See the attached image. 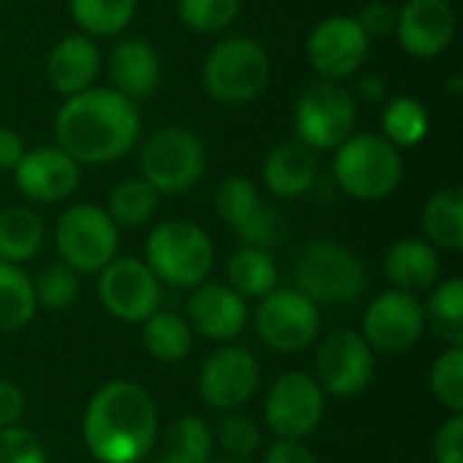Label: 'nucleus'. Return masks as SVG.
Returning <instances> with one entry per match:
<instances>
[{
	"mask_svg": "<svg viewBox=\"0 0 463 463\" xmlns=\"http://www.w3.org/2000/svg\"><path fill=\"white\" fill-rule=\"evenodd\" d=\"M431 391L453 415L463 412V347L445 350L431 369Z\"/></svg>",
	"mask_w": 463,
	"mask_h": 463,
	"instance_id": "36",
	"label": "nucleus"
},
{
	"mask_svg": "<svg viewBox=\"0 0 463 463\" xmlns=\"http://www.w3.org/2000/svg\"><path fill=\"white\" fill-rule=\"evenodd\" d=\"M214 463H250V461H239V458H222V461H214Z\"/></svg>",
	"mask_w": 463,
	"mask_h": 463,
	"instance_id": "48",
	"label": "nucleus"
},
{
	"mask_svg": "<svg viewBox=\"0 0 463 463\" xmlns=\"http://www.w3.org/2000/svg\"><path fill=\"white\" fill-rule=\"evenodd\" d=\"M317 179V157L301 141L277 144L263 160V182L277 198L304 195Z\"/></svg>",
	"mask_w": 463,
	"mask_h": 463,
	"instance_id": "23",
	"label": "nucleus"
},
{
	"mask_svg": "<svg viewBox=\"0 0 463 463\" xmlns=\"http://www.w3.org/2000/svg\"><path fill=\"white\" fill-rule=\"evenodd\" d=\"M100 65H103V57H100L95 38L84 33H73V35L60 38L52 46L46 57V79L54 92H60L62 98H71L95 87Z\"/></svg>",
	"mask_w": 463,
	"mask_h": 463,
	"instance_id": "19",
	"label": "nucleus"
},
{
	"mask_svg": "<svg viewBox=\"0 0 463 463\" xmlns=\"http://www.w3.org/2000/svg\"><path fill=\"white\" fill-rule=\"evenodd\" d=\"M385 274L402 293H429L439 282V255L426 239H402L385 258Z\"/></svg>",
	"mask_w": 463,
	"mask_h": 463,
	"instance_id": "22",
	"label": "nucleus"
},
{
	"mask_svg": "<svg viewBox=\"0 0 463 463\" xmlns=\"http://www.w3.org/2000/svg\"><path fill=\"white\" fill-rule=\"evenodd\" d=\"M255 326L263 345H269L271 350L301 353L312 347L320 334V312L298 290H271L260 298Z\"/></svg>",
	"mask_w": 463,
	"mask_h": 463,
	"instance_id": "10",
	"label": "nucleus"
},
{
	"mask_svg": "<svg viewBox=\"0 0 463 463\" xmlns=\"http://www.w3.org/2000/svg\"><path fill=\"white\" fill-rule=\"evenodd\" d=\"M336 184L358 201H383L404 176L402 152L380 133H353L334 155Z\"/></svg>",
	"mask_w": 463,
	"mask_h": 463,
	"instance_id": "3",
	"label": "nucleus"
},
{
	"mask_svg": "<svg viewBox=\"0 0 463 463\" xmlns=\"http://www.w3.org/2000/svg\"><path fill=\"white\" fill-rule=\"evenodd\" d=\"M79 163L60 146H35L14 168L16 190L33 203H60L79 187Z\"/></svg>",
	"mask_w": 463,
	"mask_h": 463,
	"instance_id": "18",
	"label": "nucleus"
},
{
	"mask_svg": "<svg viewBox=\"0 0 463 463\" xmlns=\"http://www.w3.org/2000/svg\"><path fill=\"white\" fill-rule=\"evenodd\" d=\"M277 263L266 250L241 247L228 263V288L241 298H263L277 290Z\"/></svg>",
	"mask_w": 463,
	"mask_h": 463,
	"instance_id": "27",
	"label": "nucleus"
},
{
	"mask_svg": "<svg viewBox=\"0 0 463 463\" xmlns=\"http://www.w3.org/2000/svg\"><path fill=\"white\" fill-rule=\"evenodd\" d=\"M187 326L214 342L236 339L247 326V304L228 285H198L187 301Z\"/></svg>",
	"mask_w": 463,
	"mask_h": 463,
	"instance_id": "20",
	"label": "nucleus"
},
{
	"mask_svg": "<svg viewBox=\"0 0 463 463\" xmlns=\"http://www.w3.org/2000/svg\"><path fill=\"white\" fill-rule=\"evenodd\" d=\"M434 461L463 463V415H453L434 437Z\"/></svg>",
	"mask_w": 463,
	"mask_h": 463,
	"instance_id": "42",
	"label": "nucleus"
},
{
	"mask_svg": "<svg viewBox=\"0 0 463 463\" xmlns=\"http://www.w3.org/2000/svg\"><path fill=\"white\" fill-rule=\"evenodd\" d=\"M54 244L60 263L76 274H95L117 258L119 231L106 209L92 203H76L65 209L54 225Z\"/></svg>",
	"mask_w": 463,
	"mask_h": 463,
	"instance_id": "8",
	"label": "nucleus"
},
{
	"mask_svg": "<svg viewBox=\"0 0 463 463\" xmlns=\"http://www.w3.org/2000/svg\"><path fill=\"white\" fill-rule=\"evenodd\" d=\"M423 233L431 247L461 250L463 247V193L461 187L437 190L423 206Z\"/></svg>",
	"mask_w": 463,
	"mask_h": 463,
	"instance_id": "24",
	"label": "nucleus"
},
{
	"mask_svg": "<svg viewBox=\"0 0 463 463\" xmlns=\"http://www.w3.org/2000/svg\"><path fill=\"white\" fill-rule=\"evenodd\" d=\"M160 193L141 176V179H125L109 193V206L106 214L111 222L119 228H138L152 220L157 212Z\"/></svg>",
	"mask_w": 463,
	"mask_h": 463,
	"instance_id": "32",
	"label": "nucleus"
},
{
	"mask_svg": "<svg viewBox=\"0 0 463 463\" xmlns=\"http://www.w3.org/2000/svg\"><path fill=\"white\" fill-rule=\"evenodd\" d=\"M35 301L46 309H65L79 296V274L65 263H49L38 271L33 282Z\"/></svg>",
	"mask_w": 463,
	"mask_h": 463,
	"instance_id": "37",
	"label": "nucleus"
},
{
	"mask_svg": "<svg viewBox=\"0 0 463 463\" xmlns=\"http://www.w3.org/2000/svg\"><path fill=\"white\" fill-rule=\"evenodd\" d=\"M144 347L163 364H179L193 350V331L187 320L174 312H152L144 320Z\"/></svg>",
	"mask_w": 463,
	"mask_h": 463,
	"instance_id": "28",
	"label": "nucleus"
},
{
	"mask_svg": "<svg viewBox=\"0 0 463 463\" xmlns=\"http://www.w3.org/2000/svg\"><path fill=\"white\" fill-rule=\"evenodd\" d=\"M358 106L355 95L339 81L317 79L309 84L296 103V133L312 152L336 149L355 133Z\"/></svg>",
	"mask_w": 463,
	"mask_h": 463,
	"instance_id": "7",
	"label": "nucleus"
},
{
	"mask_svg": "<svg viewBox=\"0 0 463 463\" xmlns=\"http://www.w3.org/2000/svg\"><path fill=\"white\" fill-rule=\"evenodd\" d=\"M396 35L410 57H439L456 38V11L450 0H407L396 14Z\"/></svg>",
	"mask_w": 463,
	"mask_h": 463,
	"instance_id": "17",
	"label": "nucleus"
},
{
	"mask_svg": "<svg viewBox=\"0 0 463 463\" xmlns=\"http://www.w3.org/2000/svg\"><path fill=\"white\" fill-rule=\"evenodd\" d=\"M263 463H317V456L296 439H279L269 448Z\"/></svg>",
	"mask_w": 463,
	"mask_h": 463,
	"instance_id": "43",
	"label": "nucleus"
},
{
	"mask_svg": "<svg viewBox=\"0 0 463 463\" xmlns=\"http://www.w3.org/2000/svg\"><path fill=\"white\" fill-rule=\"evenodd\" d=\"M179 19L184 27L201 35H214L231 27L241 11V0H179Z\"/></svg>",
	"mask_w": 463,
	"mask_h": 463,
	"instance_id": "35",
	"label": "nucleus"
},
{
	"mask_svg": "<svg viewBox=\"0 0 463 463\" xmlns=\"http://www.w3.org/2000/svg\"><path fill=\"white\" fill-rule=\"evenodd\" d=\"M374 377V353L366 339L350 328L328 334L317 350V385L339 399L358 396Z\"/></svg>",
	"mask_w": 463,
	"mask_h": 463,
	"instance_id": "15",
	"label": "nucleus"
},
{
	"mask_svg": "<svg viewBox=\"0 0 463 463\" xmlns=\"http://www.w3.org/2000/svg\"><path fill=\"white\" fill-rule=\"evenodd\" d=\"M423 315L426 326H431L442 342L450 347H463V279L453 277L434 285Z\"/></svg>",
	"mask_w": 463,
	"mask_h": 463,
	"instance_id": "30",
	"label": "nucleus"
},
{
	"mask_svg": "<svg viewBox=\"0 0 463 463\" xmlns=\"http://www.w3.org/2000/svg\"><path fill=\"white\" fill-rule=\"evenodd\" d=\"M43 247V220L27 206H8L0 212V260L24 263Z\"/></svg>",
	"mask_w": 463,
	"mask_h": 463,
	"instance_id": "25",
	"label": "nucleus"
},
{
	"mask_svg": "<svg viewBox=\"0 0 463 463\" xmlns=\"http://www.w3.org/2000/svg\"><path fill=\"white\" fill-rule=\"evenodd\" d=\"M141 133L136 100L111 87H90L62 100L54 117V138L79 165H106L125 157Z\"/></svg>",
	"mask_w": 463,
	"mask_h": 463,
	"instance_id": "1",
	"label": "nucleus"
},
{
	"mask_svg": "<svg viewBox=\"0 0 463 463\" xmlns=\"http://www.w3.org/2000/svg\"><path fill=\"white\" fill-rule=\"evenodd\" d=\"M81 431L95 461L138 463L157 439L155 399L136 383H109L90 399Z\"/></svg>",
	"mask_w": 463,
	"mask_h": 463,
	"instance_id": "2",
	"label": "nucleus"
},
{
	"mask_svg": "<svg viewBox=\"0 0 463 463\" xmlns=\"http://www.w3.org/2000/svg\"><path fill=\"white\" fill-rule=\"evenodd\" d=\"M236 236H239L241 247H252V250H266L269 252V247H274L279 241V236H282V217H279L277 209L260 203L258 212L247 222H241L236 228Z\"/></svg>",
	"mask_w": 463,
	"mask_h": 463,
	"instance_id": "39",
	"label": "nucleus"
},
{
	"mask_svg": "<svg viewBox=\"0 0 463 463\" xmlns=\"http://www.w3.org/2000/svg\"><path fill=\"white\" fill-rule=\"evenodd\" d=\"M217 445L239 461H247L260 448V429L247 415H228L217 426Z\"/></svg>",
	"mask_w": 463,
	"mask_h": 463,
	"instance_id": "38",
	"label": "nucleus"
},
{
	"mask_svg": "<svg viewBox=\"0 0 463 463\" xmlns=\"http://www.w3.org/2000/svg\"><path fill=\"white\" fill-rule=\"evenodd\" d=\"M138 0H68L73 22L90 38H114L136 16Z\"/></svg>",
	"mask_w": 463,
	"mask_h": 463,
	"instance_id": "26",
	"label": "nucleus"
},
{
	"mask_svg": "<svg viewBox=\"0 0 463 463\" xmlns=\"http://www.w3.org/2000/svg\"><path fill=\"white\" fill-rule=\"evenodd\" d=\"M144 263L157 282L171 288H198L214 266V247L209 233L195 222L168 220L149 233Z\"/></svg>",
	"mask_w": 463,
	"mask_h": 463,
	"instance_id": "6",
	"label": "nucleus"
},
{
	"mask_svg": "<svg viewBox=\"0 0 463 463\" xmlns=\"http://www.w3.org/2000/svg\"><path fill=\"white\" fill-rule=\"evenodd\" d=\"M103 309L122 323H144L160 307V282L138 258H114L98 271Z\"/></svg>",
	"mask_w": 463,
	"mask_h": 463,
	"instance_id": "13",
	"label": "nucleus"
},
{
	"mask_svg": "<svg viewBox=\"0 0 463 463\" xmlns=\"http://www.w3.org/2000/svg\"><path fill=\"white\" fill-rule=\"evenodd\" d=\"M266 423L279 439L301 442L317 431L326 415V399L317 380L304 372H288L277 377L266 396Z\"/></svg>",
	"mask_w": 463,
	"mask_h": 463,
	"instance_id": "12",
	"label": "nucleus"
},
{
	"mask_svg": "<svg viewBox=\"0 0 463 463\" xmlns=\"http://www.w3.org/2000/svg\"><path fill=\"white\" fill-rule=\"evenodd\" d=\"M358 98L366 103H380L385 98V79L383 76H364L358 81Z\"/></svg>",
	"mask_w": 463,
	"mask_h": 463,
	"instance_id": "46",
	"label": "nucleus"
},
{
	"mask_svg": "<svg viewBox=\"0 0 463 463\" xmlns=\"http://www.w3.org/2000/svg\"><path fill=\"white\" fill-rule=\"evenodd\" d=\"M24 141L16 130L0 128V171H14L24 157Z\"/></svg>",
	"mask_w": 463,
	"mask_h": 463,
	"instance_id": "45",
	"label": "nucleus"
},
{
	"mask_svg": "<svg viewBox=\"0 0 463 463\" xmlns=\"http://www.w3.org/2000/svg\"><path fill=\"white\" fill-rule=\"evenodd\" d=\"M271 76L269 52L260 41L233 35L220 41L203 60L201 81L212 100L222 106H244L255 100Z\"/></svg>",
	"mask_w": 463,
	"mask_h": 463,
	"instance_id": "4",
	"label": "nucleus"
},
{
	"mask_svg": "<svg viewBox=\"0 0 463 463\" xmlns=\"http://www.w3.org/2000/svg\"><path fill=\"white\" fill-rule=\"evenodd\" d=\"M22 412H24V396H22V391L14 383L0 380V429L16 426V420L22 418Z\"/></svg>",
	"mask_w": 463,
	"mask_h": 463,
	"instance_id": "44",
	"label": "nucleus"
},
{
	"mask_svg": "<svg viewBox=\"0 0 463 463\" xmlns=\"http://www.w3.org/2000/svg\"><path fill=\"white\" fill-rule=\"evenodd\" d=\"M396 14H399V8L393 3H388V0H369L355 19H358L361 30L372 41L374 35L383 38V35H388V33L396 30Z\"/></svg>",
	"mask_w": 463,
	"mask_h": 463,
	"instance_id": "41",
	"label": "nucleus"
},
{
	"mask_svg": "<svg viewBox=\"0 0 463 463\" xmlns=\"http://www.w3.org/2000/svg\"><path fill=\"white\" fill-rule=\"evenodd\" d=\"M35 307L30 277L19 266L0 260V331L14 334L24 328L35 317Z\"/></svg>",
	"mask_w": 463,
	"mask_h": 463,
	"instance_id": "29",
	"label": "nucleus"
},
{
	"mask_svg": "<svg viewBox=\"0 0 463 463\" xmlns=\"http://www.w3.org/2000/svg\"><path fill=\"white\" fill-rule=\"evenodd\" d=\"M141 174L160 195L190 190L206 168V149L195 133L168 125L157 130L141 149Z\"/></svg>",
	"mask_w": 463,
	"mask_h": 463,
	"instance_id": "9",
	"label": "nucleus"
},
{
	"mask_svg": "<svg viewBox=\"0 0 463 463\" xmlns=\"http://www.w3.org/2000/svg\"><path fill=\"white\" fill-rule=\"evenodd\" d=\"M260 206L258 187L247 176H228L214 190V209L222 222H228L233 231L247 222Z\"/></svg>",
	"mask_w": 463,
	"mask_h": 463,
	"instance_id": "34",
	"label": "nucleus"
},
{
	"mask_svg": "<svg viewBox=\"0 0 463 463\" xmlns=\"http://www.w3.org/2000/svg\"><path fill=\"white\" fill-rule=\"evenodd\" d=\"M426 331V315L418 296L402 290L380 293L364 315V339L372 353L402 355L410 353Z\"/></svg>",
	"mask_w": 463,
	"mask_h": 463,
	"instance_id": "11",
	"label": "nucleus"
},
{
	"mask_svg": "<svg viewBox=\"0 0 463 463\" xmlns=\"http://www.w3.org/2000/svg\"><path fill=\"white\" fill-rule=\"evenodd\" d=\"M152 463H182L179 458H171V456H160L157 461H152Z\"/></svg>",
	"mask_w": 463,
	"mask_h": 463,
	"instance_id": "47",
	"label": "nucleus"
},
{
	"mask_svg": "<svg viewBox=\"0 0 463 463\" xmlns=\"http://www.w3.org/2000/svg\"><path fill=\"white\" fill-rule=\"evenodd\" d=\"M260 383V366L255 355L244 347H222L212 353L201 369L198 391L212 410H239L244 407Z\"/></svg>",
	"mask_w": 463,
	"mask_h": 463,
	"instance_id": "16",
	"label": "nucleus"
},
{
	"mask_svg": "<svg viewBox=\"0 0 463 463\" xmlns=\"http://www.w3.org/2000/svg\"><path fill=\"white\" fill-rule=\"evenodd\" d=\"M0 463H46L43 445L27 429H0Z\"/></svg>",
	"mask_w": 463,
	"mask_h": 463,
	"instance_id": "40",
	"label": "nucleus"
},
{
	"mask_svg": "<svg viewBox=\"0 0 463 463\" xmlns=\"http://www.w3.org/2000/svg\"><path fill=\"white\" fill-rule=\"evenodd\" d=\"M429 128H431V117L426 106L410 95H399L383 109V136L396 149L418 146L429 136Z\"/></svg>",
	"mask_w": 463,
	"mask_h": 463,
	"instance_id": "31",
	"label": "nucleus"
},
{
	"mask_svg": "<svg viewBox=\"0 0 463 463\" xmlns=\"http://www.w3.org/2000/svg\"><path fill=\"white\" fill-rule=\"evenodd\" d=\"M212 442L214 437L201 418L182 415L163 431V456L179 458L182 463H209Z\"/></svg>",
	"mask_w": 463,
	"mask_h": 463,
	"instance_id": "33",
	"label": "nucleus"
},
{
	"mask_svg": "<svg viewBox=\"0 0 463 463\" xmlns=\"http://www.w3.org/2000/svg\"><path fill=\"white\" fill-rule=\"evenodd\" d=\"M293 282L315 307H345L366 293V271L361 260L336 241H312L293 266Z\"/></svg>",
	"mask_w": 463,
	"mask_h": 463,
	"instance_id": "5",
	"label": "nucleus"
},
{
	"mask_svg": "<svg viewBox=\"0 0 463 463\" xmlns=\"http://www.w3.org/2000/svg\"><path fill=\"white\" fill-rule=\"evenodd\" d=\"M109 81L130 100L152 95L160 81V54L144 38L119 41L109 54Z\"/></svg>",
	"mask_w": 463,
	"mask_h": 463,
	"instance_id": "21",
	"label": "nucleus"
},
{
	"mask_svg": "<svg viewBox=\"0 0 463 463\" xmlns=\"http://www.w3.org/2000/svg\"><path fill=\"white\" fill-rule=\"evenodd\" d=\"M369 35L355 16H326L307 41V60L312 71L326 81H342L353 76L369 57Z\"/></svg>",
	"mask_w": 463,
	"mask_h": 463,
	"instance_id": "14",
	"label": "nucleus"
}]
</instances>
